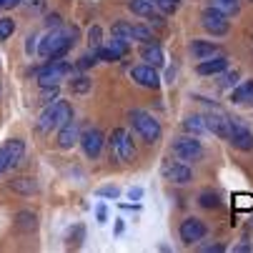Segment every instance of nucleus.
<instances>
[{"label":"nucleus","instance_id":"1","mask_svg":"<svg viewBox=\"0 0 253 253\" xmlns=\"http://www.w3.org/2000/svg\"><path fill=\"white\" fill-rule=\"evenodd\" d=\"M73 43H76V28H73V30H65V28L60 25V28H55L53 33H48L45 38L41 41L38 53H41L43 58L55 60V58H63L70 48H73Z\"/></svg>","mask_w":253,"mask_h":253},{"label":"nucleus","instance_id":"2","mask_svg":"<svg viewBox=\"0 0 253 253\" xmlns=\"http://www.w3.org/2000/svg\"><path fill=\"white\" fill-rule=\"evenodd\" d=\"M70 118H73V108H70V103L68 100H55V103H50L45 111L41 113L38 130L41 133H50V130L60 128L63 123H68Z\"/></svg>","mask_w":253,"mask_h":253},{"label":"nucleus","instance_id":"3","mask_svg":"<svg viewBox=\"0 0 253 253\" xmlns=\"http://www.w3.org/2000/svg\"><path fill=\"white\" fill-rule=\"evenodd\" d=\"M128 121H130V126L135 128V133L146 140V143H156L158 138H161V123L151 116V113H146V111H130V116H128Z\"/></svg>","mask_w":253,"mask_h":253},{"label":"nucleus","instance_id":"4","mask_svg":"<svg viewBox=\"0 0 253 253\" xmlns=\"http://www.w3.org/2000/svg\"><path fill=\"white\" fill-rule=\"evenodd\" d=\"M173 156L180 161H201L203 158V146L196 135H183L173 143Z\"/></svg>","mask_w":253,"mask_h":253},{"label":"nucleus","instance_id":"5","mask_svg":"<svg viewBox=\"0 0 253 253\" xmlns=\"http://www.w3.org/2000/svg\"><path fill=\"white\" fill-rule=\"evenodd\" d=\"M201 23H203V28H206L211 35H226L228 28H231L228 15H226L223 10H218V8H213V5L201 13Z\"/></svg>","mask_w":253,"mask_h":253},{"label":"nucleus","instance_id":"6","mask_svg":"<svg viewBox=\"0 0 253 253\" xmlns=\"http://www.w3.org/2000/svg\"><path fill=\"white\" fill-rule=\"evenodd\" d=\"M111 153L118 158V161H133L135 158V148H133V140H130V135L123 130V128H116L113 133H111Z\"/></svg>","mask_w":253,"mask_h":253},{"label":"nucleus","instance_id":"7","mask_svg":"<svg viewBox=\"0 0 253 253\" xmlns=\"http://www.w3.org/2000/svg\"><path fill=\"white\" fill-rule=\"evenodd\" d=\"M228 140L238 151H253V133L238 118H231V123H228Z\"/></svg>","mask_w":253,"mask_h":253},{"label":"nucleus","instance_id":"8","mask_svg":"<svg viewBox=\"0 0 253 253\" xmlns=\"http://www.w3.org/2000/svg\"><path fill=\"white\" fill-rule=\"evenodd\" d=\"M113 35L126 41H140V43H153V33L143 25H133V23H116L113 25Z\"/></svg>","mask_w":253,"mask_h":253},{"label":"nucleus","instance_id":"9","mask_svg":"<svg viewBox=\"0 0 253 253\" xmlns=\"http://www.w3.org/2000/svg\"><path fill=\"white\" fill-rule=\"evenodd\" d=\"M68 73H70V65L55 58L50 65H45L38 73V81H41V85H58V81H63Z\"/></svg>","mask_w":253,"mask_h":253},{"label":"nucleus","instance_id":"10","mask_svg":"<svg viewBox=\"0 0 253 253\" xmlns=\"http://www.w3.org/2000/svg\"><path fill=\"white\" fill-rule=\"evenodd\" d=\"M78 140H81L83 153H85L88 158H98L100 151H103V143H105V138H103V133H100L98 128H88V130H83V135H81Z\"/></svg>","mask_w":253,"mask_h":253},{"label":"nucleus","instance_id":"11","mask_svg":"<svg viewBox=\"0 0 253 253\" xmlns=\"http://www.w3.org/2000/svg\"><path fill=\"white\" fill-rule=\"evenodd\" d=\"M206 238V223L201 218H186L183 223H180V241L183 243H198Z\"/></svg>","mask_w":253,"mask_h":253},{"label":"nucleus","instance_id":"12","mask_svg":"<svg viewBox=\"0 0 253 253\" xmlns=\"http://www.w3.org/2000/svg\"><path fill=\"white\" fill-rule=\"evenodd\" d=\"M163 175H166V180H170V183H175V186H186V183H191V178H193V173H191V168L186 163H166L163 166Z\"/></svg>","mask_w":253,"mask_h":253},{"label":"nucleus","instance_id":"13","mask_svg":"<svg viewBox=\"0 0 253 253\" xmlns=\"http://www.w3.org/2000/svg\"><path fill=\"white\" fill-rule=\"evenodd\" d=\"M203 121H206V130H211L213 135H218V138H228V123H231V118L223 111H211Z\"/></svg>","mask_w":253,"mask_h":253},{"label":"nucleus","instance_id":"14","mask_svg":"<svg viewBox=\"0 0 253 253\" xmlns=\"http://www.w3.org/2000/svg\"><path fill=\"white\" fill-rule=\"evenodd\" d=\"M130 78H133L138 85H143V88H158V85H161V78H158V73H156L153 65H135V68L130 70Z\"/></svg>","mask_w":253,"mask_h":253},{"label":"nucleus","instance_id":"15","mask_svg":"<svg viewBox=\"0 0 253 253\" xmlns=\"http://www.w3.org/2000/svg\"><path fill=\"white\" fill-rule=\"evenodd\" d=\"M58 130H60V133H58V146H60V148H73V143L81 138V135H78V123H76L73 118H70L68 123H63Z\"/></svg>","mask_w":253,"mask_h":253},{"label":"nucleus","instance_id":"16","mask_svg":"<svg viewBox=\"0 0 253 253\" xmlns=\"http://www.w3.org/2000/svg\"><path fill=\"white\" fill-rule=\"evenodd\" d=\"M128 8L135 13V15H143V18H151V20H163L161 18V13H158V8H156V3L153 0H130L128 3Z\"/></svg>","mask_w":253,"mask_h":253},{"label":"nucleus","instance_id":"17","mask_svg":"<svg viewBox=\"0 0 253 253\" xmlns=\"http://www.w3.org/2000/svg\"><path fill=\"white\" fill-rule=\"evenodd\" d=\"M228 68V60L223 55H215V58H206L198 63V73L201 76H215V73H221V70Z\"/></svg>","mask_w":253,"mask_h":253},{"label":"nucleus","instance_id":"18","mask_svg":"<svg viewBox=\"0 0 253 253\" xmlns=\"http://www.w3.org/2000/svg\"><path fill=\"white\" fill-rule=\"evenodd\" d=\"M5 151H8V168H15V166H20V161H23L25 143L18 140V138H13V140L5 143Z\"/></svg>","mask_w":253,"mask_h":253},{"label":"nucleus","instance_id":"19","mask_svg":"<svg viewBox=\"0 0 253 253\" xmlns=\"http://www.w3.org/2000/svg\"><path fill=\"white\" fill-rule=\"evenodd\" d=\"M191 53L198 58V60H206V58H213L215 53H218V45H213L208 41H193L191 43Z\"/></svg>","mask_w":253,"mask_h":253},{"label":"nucleus","instance_id":"20","mask_svg":"<svg viewBox=\"0 0 253 253\" xmlns=\"http://www.w3.org/2000/svg\"><path fill=\"white\" fill-rule=\"evenodd\" d=\"M140 58L143 60H148V65H163V50L156 45V43H146L140 48Z\"/></svg>","mask_w":253,"mask_h":253},{"label":"nucleus","instance_id":"21","mask_svg":"<svg viewBox=\"0 0 253 253\" xmlns=\"http://www.w3.org/2000/svg\"><path fill=\"white\" fill-rule=\"evenodd\" d=\"M35 226H38V215L30 213V211H20L18 213V218H15V228L23 231V233H30L35 231Z\"/></svg>","mask_w":253,"mask_h":253},{"label":"nucleus","instance_id":"22","mask_svg":"<svg viewBox=\"0 0 253 253\" xmlns=\"http://www.w3.org/2000/svg\"><path fill=\"white\" fill-rule=\"evenodd\" d=\"M231 100L233 103H248V100H253V81H243L241 85H236L233 93H231Z\"/></svg>","mask_w":253,"mask_h":253},{"label":"nucleus","instance_id":"23","mask_svg":"<svg viewBox=\"0 0 253 253\" xmlns=\"http://www.w3.org/2000/svg\"><path fill=\"white\" fill-rule=\"evenodd\" d=\"M10 188H13V191H18V193H23V196H30V193L38 191V186H35V180H33V178H28V175L13 178V180H10Z\"/></svg>","mask_w":253,"mask_h":253},{"label":"nucleus","instance_id":"24","mask_svg":"<svg viewBox=\"0 0 253 253\" xmlns=\"http://www.w3.org/2000/svg\"><path fill=\"white\" fill-rule=\"evenodd\" d=\"M183 128H186L188 133H193V135H201V133L206 130V121H203L201 116H188V118L183 121Z\"/></svg>","mask_w":253,"mask_h":253},{"label":"nucleus","instance_id":"25","mask_svg":"<svg viewBox=\"0 0 253 253\" xmlns=\"http://www.w3.org/2000/svg\"><path fill=\"white\" fill-rule=\"evenodd\" d=\"M198 203H201L203 208H218V206H221L218 196H215L213 191H203V193L198 196Z\"/></svg>","mask_w":253,"mask_h":253},{"label":"nucleus","instance_id":"26","mask_svg":"<svg viewBox=\"0 0 253 253\" xmlns=\"http://www.w3.org/2000/svg\"><path fill=\"white\" fill-rule=\"evenodd\" d=\"M15 33V20L13 18H0V41H8Z\"/></svg>","mask_w":253,"mask_h":253},{"label":"nucleus","instance_id":"27","mask_svg":"<svg viewBox=\"0 0 253 253\" xmlns=\"http://www.w3.org/2000/svg\"><path fill=\"white\" fill-rule=\"evenodd\" d=\"M213 8H218L228 15V13H238L241 5H238V0H213Z\"/></svg>","mask_w":253,"mask_h":253},{"label":"nucleus","instance_id":"28","mask_svg":"<svg viewBox=\"0 0 253 253\" xmlns=\"http://www.w3.org/2000/svg\"><path fill=\"white\" fill-rule=\"evenodd\" d=\"M90 85H93V81L85 78V76H81V78H73V83H70V90H73V93H88Z\"/></svg>","mask_w":253,"mask_h":253},{"label":"nucleus","instance_id":"29","mask_svg":"<svg viewBox=\"0 0 253 253\" xmlns=\"http://www.w3.org/2000/svg\"><path fill=\"white\" fill-rule=\"evenodd\" d=\"M233 206H236L238 211H253V196H248V193H238V196L233 198Z\"/></svg>","mask_w":253,"mask_h":253},{"label":"nucleus","instance_id":"30","mask_svg":"<svg viewBox=\"0 0 253 253\" xmlns=\"http://www.w3.org/2000/svg\"><path fill=\"white\" fill-rule=\"evenodd\" d=\"M108 48H111V50L121 58V55L128 53V41H126V38H118V35H113V41H111V45H108Z\"/></svg>","mask_w":253,"mask_h":253},{"label":"nucleus","instance_id":"31","mask_svg":"<svg viewBox=\"0 0 253 253\" xmlns=\"http://www.w3.org/2000/svg\"><path fill=\"white\" fill-rule=\"evenodd\" d=\"M156 8L163 10V13H175L178 10V0H153Z\"/></svg>","mask_w":253,"mask_h":253},{"label":"nucleus","instance_id":"32","mask_svg":"<svg viewBox=\"0 0 253 253\" xmlns=\"http://www.w3.org/2000/svg\"><path fill=\"white\" fill-rule=\"evenodd\" d=\"M20 3H25V10H30V13H43L45 10V0H20Z\"/></svg>","mask_w":253,"mask_h":253},{"label":"nucleus","instance_id":"33","mask_svg":"<svg viewBox=\"0 0 253 253\" xmlns=\"http://www.w3.org/2000/svg\"><path fill=\"white\" fill-rule=\"evenodd\" d=\"M88 43H90V48H100V28L98 25H93L90 30H88Z\"/></svg>","mask_w":253,"mask_h":253},{"label":"nucleus","instance_id":"34","mask_svg":"<svg viewBox=\"0 0 253 253\" xmlns=\"http://www.w3.org/2000/svg\"><path fill=\"white\" fill-rule=\"evenodd\" d=\"M41 98H43V103H53L58 98V85H43Z\"/></svg>","mask_w":253,"mask_h":253},{"label":"nucleus","instance_id":"35","mask_svg":"<svg viewBox=\"0 0 253 253\" xmlns=\"http://www.w3.org/2000/svg\"><path fill=\"white\" fill-rule=\"evenodd\" d=\"M98 193H100V196H108V198H118V188H116V186H105V188H100Z\"/></svg>","mask_w":253,"mask_h":253},{"label":"nucleus","instance_id":"36","mask_svg":"<svg viewBox=\"0 0 253 253\" xmlns=\"http://www.w3.org/2000/svg\"><path fill=\"white\" fill-rule=\"evenodd\" d=\"M45 25H48V28H60V25H63V20H60V15H55V13H53V15H48V18H45Z\"/></svg>","mask_w":253,"mask_h":253},{"label":"nucleus","instance_id":"37","mask_svg":"<svg viewBox=\"0 0 253 253\" xmlns=\"http://www.w3.org/2000/svg\"><path fill=\"white\" fill-rule=\"evenodd\" d=\"M8 168V151H5V146L0 148V173H3Z\"/></svg>","mask_w":253,"mask_h":253},{"label":"nucleus","instance_id":"38","mask_svg":"<svg viewBox=\"0 0 253 253\" xmlns=\"http://www.w3.org/2000/svg\"><path fill=\"white\" fill-rule=\"evenodd\" d=\"M93 63H95V55H83L81 63H78V68H90Z\"/></svg>","mask_w":253,"mask_h":253},{"label":"nucleus","instance_id":"39","mask_svg":"<svg viewBox=\"0 0 253 253\" xmlns=\"http://www.w3.org/2000/svg\"><path fill=\"white\" fill-rule=\"evenodd\" d=\"M203 251H206V253H221V251H223V246H221V243H213V246H206Z\"/></svg>","mask_w":253,"mask_h":253},{"label":"nucleus","instance_id":"40","mask_svg":"<svg viewBox=\"0 0 253 253\" xmlns=\"http://www.w3.org/2000/svg\"><path fill=\"white\" fill-rule=\"evenodd\" d=\"M18 3H20V0H0V8H13Z\"/></svg>","mask_w":253,"mask_h":253},{"label":"nucleus","instance_id":"41","mask_svg":"<svg viewBox=\"0 0 253 253\" xmlns=\"http://www.w3.org/2000/svg\"><path fill=\"white\" fill-rule=\"evenodd\" d=\"M236 78H238V73L233 70V73H228V76L223 78V83H226V85H231V83H236Z\"/></svg>","mask_w":253,"mask_h":253},{"label":"nucleus","instance_id":"42","mask_svg":"<svg viewBox=\"0 0 253 253\" xmlns=\"http://www.w3.org/2000/svg\"><path fill=\"white\" fill-rule=\"evenodd\" d=\"M128 196H130V201H133V198H140V188H130Z\"/></svg>","mask_w":253,"mask_h":253},{"label":"nucleus","instance_id":"43","mask_svg":"<svg viewBox=\"0 0 253 253\" xmlns=\"http://www.w3.org/2000/svg\"><path fill=\"white\" fill-rule=\"evenodd\" d=\"M236 251H251V246L248 243H241V246H236Z\"/></svg>","mask_w":253,"mask_h":253},{"label":"nucleus","instance_id":"44","mask_svg":"<svg viewBox=\"0 0 253 253\" xmlns=\"http://www.w3.org/2000/svg\"><path fill=\"white\" fill-rule=\"evenodd\" d=\"M251 226H253V223H251Z\"/></svg>","mask_w":253,"mask_h":253}]
</instances>
